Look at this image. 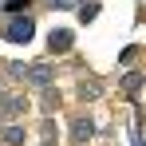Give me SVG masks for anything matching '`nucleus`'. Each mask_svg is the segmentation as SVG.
Masks as SVG:
<instances>
[{
  "label": "nucleus",
  "instance_id": "1",
  "mask_svg": "<svg viewBox=\"0 0 146 146\" xmlns=\"http://www.w3.org/2000/svg\"><path fill=\"white\" fill-rule=\"evenodd\" d=\"M32 32H36L32 20H28V16H16L12 24L4 28V40H12V44H28V40H32Z\"/></svg>",
  "mask_w": 146,
  "mask_h": 146
},
{
  "label": "nucleus",
  "instance_id": "2",
  "mask_svg": "<svg viewBox=\"0 0 146 146\" xmlns=\"http://www.w3.org/2000/svg\"><path fill=\"white\" fill-rule=\"evenodd\" d=\"M48 48H51V51H67V48H71V32H67V28H59V32H51Z\"/></svg>",
  "mask_w": 146,
  "mask_h": 146
},
{
  "label": "nucleus",
  "instance_id": "3",
  "mask_svg": "<svg viewBox=\"0 0 146 146\" xmlns=\"http://www.w3.org/2000/svg\"><path fill=\"white\" fill-rule=\"evenodd\" d=\"M95 12H99V4H95V0H87V4L79 8V20H83V24H87V20H95Z\"/></svg>",
  "mask_w": 146,
  "mask_h": 146
},
{
  "label": "nucleus",
  "instance_id": "4",
  "mask_svg": "<svg viewBox=\"0 0 146 146\" xmlns=\"http://www.w3.org/2000/svg\"><path fill=\"white\" fill-rule=\"evenodd\" d=\"M75 138H79V142H87V138H91V122H87V119L75 122Z\"/></svg>",
  "mask_w": 146,
  "mask_h": 146
}]
</instances>
